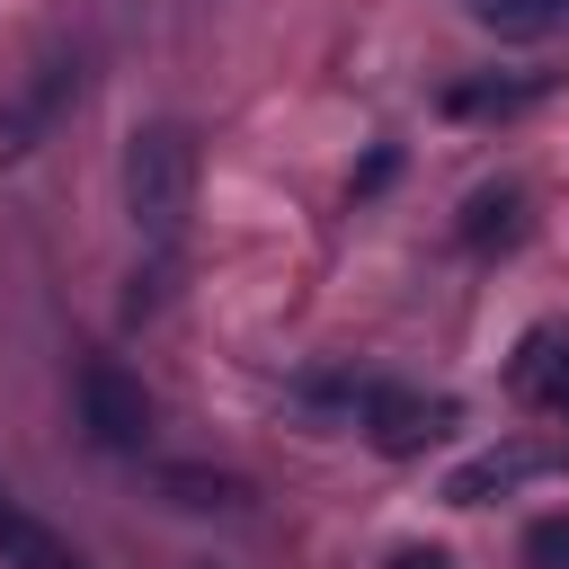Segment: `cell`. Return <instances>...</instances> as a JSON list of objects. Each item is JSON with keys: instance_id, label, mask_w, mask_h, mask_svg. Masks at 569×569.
I'll return each instance as SVG.
<instances>
[{"instance_id": "12", "label": "cell", "mask_w": 569, "mask_h": 569, "mask_svg": "<svg viewBox=\"0 0 569 569\" xmlns=\"http://www.w3.org/2000/svg\"><path fill=\"white\" fill-rule=\"evenodd\" d=\"M525 560H533V569H569V516H542V525L525 533Z\"/></svg>"}, {"instance_id": "11", "label": "cell", "mask_w": 569, "mask_h": 569, "mask_svg": "<svg viewBox=\"0 0 569 569\" xmlns=\"http://www.w3.org/2000/svg\"><path fill=\"white\" fill-rule=\"evenodd\" d=\"M160 480L178 489V507H249V489L222 480V471H160Z\"/></svg>"}, {"instance_id": "14", "label": "cell", "mask_w": 569, "mask_h": 569, "mask_svg": "<svg viewBox=\"0 0 569 569\" xmlns=\"http://www.w3.org/2000/svg\"><path fill=\"white\" fill-rule=\"evenodd\" d=\"M560 27H569V0H560Z\"/></svg>"}, {"instance_id": "7", "label": "cell", "mask_w": 569, "mask_h": 569, "mask_svg": "<svg viewBox=\"0 0 569 569\" xmlns=\"http://www.w3.org/2000/svg\"><path fill=\"white\" fill-rule=\"evenodd\" d=\"M507 382H516L533 409H560V400H569V329H525Z\"/></svg>"}, {"instance_id": "4", "label": "cell", "mask_w": 569, "mask_h": 569, "mask_svg": "<svg viewBox=\"0 0 569 569\" xmlns=\"http://www.w3.org/2000/svg\"><path fill=\"white\" fill-rule=\"evenodd\" d=\"M569 453L560 445H542V436H525V445H489V453H471V462H453L445 471V507H489V498H516L525 480H542V471H560Z\"/></svg>"}, {"instance_id": "3", "label": "cell", "mask_w": 569, "mask_h": 569, "mask_svg": "<svg viewBox=\"0 0 569 569\" xmlns=\"http://www.w3.org/2000/svg\"><path fill=\"white\" fill-rule=\"evenodd\" d=\"M80 427H89L107 453H142L151 400H142V382H133L116 356H89V365H80Z\"/></svg>"}, {"instance_id": "10", "label": "cell", "mask_w": 569, "mask_h": 569, "mask_svg": "<svg viewBox=\"0 0 569 569\" xmlns=\"http://www.w3.org/2000/svg\"><path fill=\"white\" fill-rule=\"evenodd\" d=\"M533 89H542V80H471V89H453L445 107H453V116H489V107L507 116V107H525Z\"/></svg>"}, {"instance_id": "15", "label": "cell", "mask_w": 569, "mask_h": 569, "mask_svg": "<svg viewBox=\"0 0 569 569\" xmlns=\"http://www.w3.org/2000/svg\"><path fill=\"white\" fill-rule=\"evenodd\" d=\"M560 418H569V400H560Z\"/></svg>"}, {"instance_id": "8", "label": "cell", "mask_w": 569, "mask_h": 569, "mask_svg": "<svg viewBox=\"0 0 569 569\" xmlns=\"http://www.w3.org/2000/svg\"><path fill=\"white\" fill-rule=\"evenodd\" d=\"M471 9V27H489V36H516V44H533V36H560V0H462Z\"/></svg>"}, {"instance_id": "9", "label": "cell", "mask_w": 569, "mask_h": 569, "mask_svg": "<svg viewBox=\"0 0 569 569\" xmlns=\"http://www.w3.org/2000/svg\"><path fill=\"white\" fill-rule=\"evenodd\" d=\"M516 213H525V196H516V187H480V196L462 204V240H471V249L516 240Z\"/></svg>"}, {"instance_id": "13", "label": "cell", "mask_w": 569, "mask_h": 569, "mask_svg": "<svg viewBox=\"0 0 569 569\" xmlns=\"http://www.w3.org/2000/svg\"><path fill=\"white\" fill-rule=\"evenodd\" d=\"M391 569H453V560H445V551H400Z\"/></svg>"}, {"instance_id": "2", "label": "cell", "mask_w": 569, "mask_h": 569, "mask_svg": "<svg viewBox=\"0 0 569 569\" xmlns=\"http://www.w3.org/2000/svg\"><path fill=\"white\" fill-rule=\"evenodd\" d=\"M71 98H80V44H44V53L18 71V89L0 98V160H27V151L71 116Z\"/></svg>"}, {"instance_id": "5", "label": "cell", "mask_w": 569, "mask_h": 569, "mask_svg": "<svg viewBox=\"0 0 569 569\" xmlns=\"http://www.w3.org/2000/svg\"><path fill=\"white\" fill-rule=\"evenodd\" d=\"M445 427H453V400H436V391L373 382V400H365V436H373V453H427Z\"/></svg>"}, {"instance_id": "6", "label": "cell", "mask_w": 569, "mask_h": 569, "mask_svg": "<svg viewBox=\"0 0 569 569\" xmlns=\"http://www.w3.org/2000/svg\"><path fill=\"white\" fill-rule=\"evenodd\" d=\"M0 569H89V560H80L44 516H27V507L0 489Z\"/></svg>"}, {"instance_id": "1", "label": "cell", "mask_w": 569, "mask_h": 569, "mask_svg": "<svg viewBox=\"0 0 569 569\" xmlns=\"http://www.w3.org/2000/svg\"><path fill=\"white\" fill-rule=\"evenodd\" d=\"M187 204H196V151L178 124H133L124 142V213L151 249H178L187 231Z\"/></svg>"}]
</instances>
